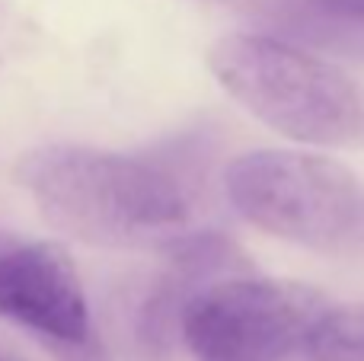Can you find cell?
<instances>
[{"mask_svg": "<svg viewBox=\"0 0 364 361\" xmlns=\"http://www.w3.org/2000/svg\"><path fill=\"white\" fill-rule=\"evenodd\" d=\"M208 68L246 112L291 141L339 147L364 125L352 77L284 38L233 32L208 48Z\"/></svg>", "mask_w": 364, "mask_h": 361, "instance_id": "cell-2", "label": "cell"}, {"mask_svg": "<svg viewBox=\"0 0 364 361\" xmlns=\"http://www.w3.org/2000/svg\"><path fill=\"white\" fill-rule=\"evenodd\" d=\"M0 320L70 355L96 352L87 291L61 243H0Z\"/></svg>", "mask_w": 364, "mask_h": 361, "instance_id": "cell-5", "label": "cell"}, {"mask_svg": "<svg viewBox=\"0 0 364 361\" xmlns=\"http://www.w3.org/2000/svg\"><path fill=\"white\" fill-rule=\"evenodd\" d=\"M304 352L314 361H364V304L326 307Z\"/></svg>", "mask_w": 364, "mask_h": 361, "instance_id": "cell-6", "label": "cell"}, {"mask_svg": "<svg viewBox=\"0 0 364 361\" xmlns=\"http://www.w3.org/2000/svg\"><path fill=\"white\" fill-rule=\"evenodd\" d=\"M310 26H323L326 36H339L342 48L364 51V0H301Z\"/></svg>", "mask_w": 364, "mask_h": 361, "instance_id": "cell-7", "label": "cell"}, {"mask_svg": "<svg viewBox=\"0 0 364 361\" xmlns=\"http://www.w3.org/2000/svg\"><path fill=\"white\" fill-rule=\"evenodd\" d=\"M224 195L246 224L314 253L364 249V183L320 153L265 147L224 166Z\"/></svg>", "mask_w": 364, "mask_h": 361, "instance_id": "cell-3", "label": "cell"}, {"mask_svg": "<svg viewBox=\"0 0 364 361\" xmlns=\"http://www.w3.org/2000/svg\"><path fill=\"white\" fill-rule=\"evenodd\" d=\"M326 307L301 281L220 275L182 304L179 343L201 361H282L304 349Z\"/></svg>", "mask_w": 364, "mask_h": 361, "instance_id": "cell-4", "label": "cell"}, {"mask_svg": "<svg viewBox=\"0 0 364 361\" xmlns=\"http://www.w3.org/2000/svg\"><path fill=\"white\" fill-rule=\"evenodd\" d=\"M16 179L55 230L102 249H166L192 230L186 183L147 157L83 144L26 153Z\"/></svg>", "mask_w": 364, "mask_h": 361, "instance_id": "cell-1", "label": "cell"}, {"mask_svg": "<svg viewBox=\"0 0 364 361\" xmlns=\"http://www.w3.org/2000/svg\"><path fill=\"white\" fill-rule=\"evenodd\" d=\"M0 361H6V358H0Z\"/></svg>", "mask_w": 364, "mask_h": 361, "instance_id": "cell-8", "label": "cell"}]
</instances>
